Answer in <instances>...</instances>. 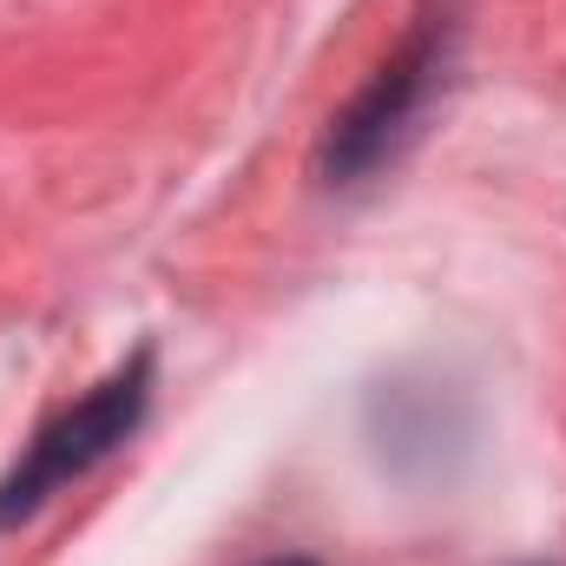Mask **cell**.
I'll return each instance as SVG.
<instances>
[{
    "label": "cell",
    "mask_w": 566,
    "mask_h": 566,
    "mask_svg": "<svg viewBox=\"0 0 566 566\" xmlns=\"http://www.w3.org/2000/svg\"><path fill=\"white\" fill-rule=\"evenodd\" d=\"M271 566H316V560H271Z\"/></svg>",
    "instance_id": "obj_3"
},
{
    "label": "cell",
    "mask_w": 566,
    "mask_h": 566,
    "mask_svg": "<svg viewBox=\"0 0 566 566\" xmlns=\"http://www.w3.org/2000/svg\"><path fill=\"white\" fill-rule=\"evenodd\" d=\"M145 396H151V356H133L113 382H99L80 409H66L60 422L46 428L27 454H20V468L0 481V527L7 521H20V514H33L53 488H66V481H80L93 461H106L145 416Z\"/></svg>",
    "instance_id": "obj_1"
},
{
    "label": "cell",
    "mask_w": 566,
    "mask_h": 566,
    "mask_svg": "<svg viewBox=\"0 0 566 566\" xmlns=\"http://www.w3.org/2000/svg\"><path fill=\"white\" fill-rule=\"evenodd\" d=\"M441 33H448V27H422V33L376 73V86L336 119V133H329V171H336V178H356V171H369L376 158L396 151V139L409 133V119L422 113L428 86H434V73H441Z\"/></svg>",
    "instance_id": "obj_2"
}]
</instances>
